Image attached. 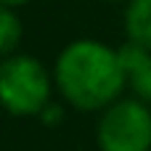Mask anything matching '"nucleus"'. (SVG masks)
Instances as JSON below:
<instances>
[{
	"instance_id": "1",
	"label": "nucleus",
	"mask_w": 151,
	"mask_h": 151,
	"mask_svg": "<svg viewBox=\"0 0 151 151\" xmlns=\"http://www.w3.org/2000/svg\"><path fill=\"white\" fill-rule=\"evenodd\" d=\"M53 82L64 101L74 109L98 111L119 101L127 72L122 66L119 50L98 40H74L56 58Z\"/></svg>"
},
{
	"instance_id": "7",
	"label": "nucleus",
	"mask_w": 151,
	"mask_h": 151,
	"mask_svg": "<svg viewBox=\"0 0 151 151\" xmlns=\"http://www.w3.org/2000/svg\"><path fill=\"white\" fill-rule=\"evenodd\" d=\"M40 117H42V122H45V125H58V119L64 117V111H61V106H56V104H48V109H45Z\"/></svg>"
},
{
	"instance_id": "3",
	"label": "nucleus",
	"mask_w": 151,
	"mask_h": 151,
	"mask_svg": "<svg viewBox=\"0 0 151 151\" xmlns=\"http://www.w3.org/2000/svg\"><path fill=\"white\" fill-rule=\"evenodd\" d=\"M101 151H149L151 149V111L138 98H119L109 109L96 130Z\"/></svg>"
},
{
	"instance_id": "2",
	"label": "nucleus",
	"mask_w": 151,
	"mask_h": 151,
	"mask_svg": "<svg viewBox=\"0 0 151 151\" xmlns=\"http://www.w3.org/2000/svg\"><path fill=\"white\" fill-rule=\"evenodd\" d=\"M50 90L53 80L35 56L16 53L0 64V96L13 117L42 114L50 104Z\"/></svg>"
},
{
	"instance_id": "8",
	"label": "nucleus",
	"mask_w": 151,
	"mask_h": 151,
	"mask_svg": "<svg viewBox=\"0 0 151 151\" xmlns=\"http://www.w3.org/2000/svg\"><path fill=\"white\" fill-rule=\"evenodd\" d=\"M3 3V8H21V5H27L29 0H0Z\"/></svg>"
},
{
	"instance_id": "5",
	"label": "nucleus",
	"mask_w": 151,
	"mask_h": 151,
	"mask_svg": "<svg viewBox=\"0 0 151 151\" xmlns=\"http://www.w3.org/2000/svg\"><path fill=\"white\" fill-rule=\"evenodd\" d=\"M125 32L130 42L151 50V0H130L125 11Z\"/></svg>"
},
{
	"instance_id": "6",
	"label": "nucleus",
	"mask_w": 151,
	"mask_h": 151,
	"mask_svg": "<svg viewBox=\"0 0 151 151\" xmlns=\"http://www.w3.org/2000/svg\"><path fill=\"white\" fill-rule=\"evenodd\" d=\"M21 40V21L13 13V8H0V53L8 58L13 56L16 45Z\"/></svg>"
},
{
	"instance_id": "4",
	"label": "nucleus",
	"mask_w": 151,
	"mask_h": 151,
	"mask_svg": "<svg viewBox=\"0 0 151 151\" xmlns=\"http://www.w3.org/2000/svg\"><path fill=\"white\" fill-rule=\"evenodd\" d=\"M119 58H122L127 82L135 90L138 101L151 106V50L135 45V42H127L119 48Z\"/></svg>"
}]
</instances>
